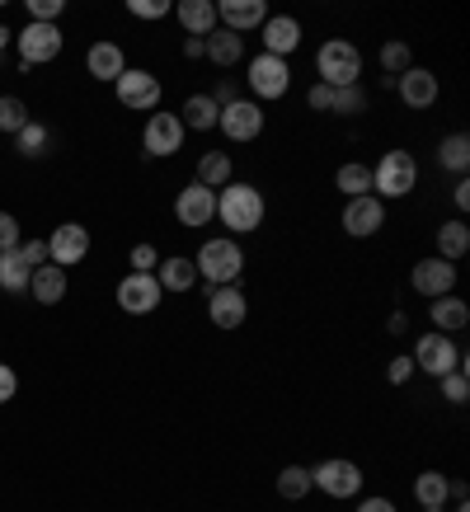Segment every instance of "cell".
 <instances>
[{
  "label": "cell",
  "mask_w": 470,
  "mask_h": 512,
  "mask_svg": "<svg viewBox=\"0 0 470 512\" xmlns=\"http://www.w3.org/2000/svg\"><path fill=\"white\" fill-rule=\"evenodd\" d=\"M85 71H90L94 80H118L127 71L123 47H118V43H94L90 52H85Z\"/></svg>",
  "instance_id": "d4e9b609"
},
{
  "label": "cell",
  "mask_w": 470,
  "mask_h": 512,
  "mask_svg": "<svg viewBox=\"0 0 470 512\" xmlns=\"http://www.w3.org/2000/svg\"><path fill=\"white\" fill-rule=\"evenodd\" d=\"M174 217H179V226H207V221L217 217V193L203 188V184L179 188V198H174Z\"/></svg>",
  "instance_id": "e0dca14e"
},
{
  "label": "cell",
  "mask_w": 470,
  "mask_h": 512,
  "mask_svg": "<svg viewBox=\"0 0 470 512\" xmlns=\"http://www.w3.org/2000/svg\"><path fill=\"white\" fill-rule=\"evenodd\" d=\"M358 512H395V503L376 494V498H367V503H358Z\"/></svg>",
  "instance_id": "c3c4849f"
},
{
  "label": "cell",
  "mask_w": 470,
  "mask_h": 512,
  "mask_svg": "<svg viewBox=\"0 0 470 512\" xmlns=\"http://www.w3.org/2000/svg\"><path fill=\"white\" fill-rule=\"evenodd\" d=\"M203 57L212 66H217V71H226V66H235V62H245V43H240V33H231V29H212L203 38Z\"/></svg>",
  "instance_id": "44dd1931"
},
{
  "label": "cell",
  "mask_w": 470,
  "mask_h": 512,
  "mask_svg": "<svg viewBox=\"0 0 470 512\" xmlns=\"http://www.w3.org/2000/svg\"><path fill=\"white\" fill-rule=\"evenodd\" d=\"M19 254H24L29 268H43L47 264V240H29V245H19Z\"/></svg>",
  "instance_id": "f6af8a7d"
},
{
  "label": "cell",
  "mask_w": 470,
  "mask_h": 512,
  "mask_svg": "<svg viewBox=\"0 0 470 512\" xmlns=\"http://www.w3.org/2000/svg\"><path fill=\"white\" fill-rule=\"evenodd\" d=\"M118 85V104L123 109H146V113H156V104H160V80L151 76V71H137V66H127L123 76L113 80Z\"/></svg>",
  "instance_id": "ba28073f"
},
{
  "label": "cell",
  "mask_w": 470,
  "mask_h": 512,
  "mask_svg": "<svg viewBox=\"0 0 470 512\" xmlns=\"http://www.w3.org/2000/svg\"><path fill=\"white\" fill-rule=\"evenodd\" d=\"M217 19H221V29H231V33L264 29L268 5H264V0H221V5H217Z\"/></svg>",
  "instance_id": "ffe728a7"
},
{
  "label": "cell",
  "mask_w": 470,
  "mask_h": 512,
  "mask_svg": "<svg viewBox=\"0 0 470 512\" xmlns=\"http://www.w3.org/2000/svg\"><path fill=\"white\" fill-rule=\"evenodd\" d=\"M15 151L19 156H43L47 151V127L43 123H24V132L15 137Z\"/></svg>",
  "instance_id": "74e56055"
},
{
  "label": "cell",
  "mask_w": 470,
  "mask_h": 512,
  "mask_svg": "<svg viewBox=\"0 0 470 512\" xmlns=\"http://www.w3.org/2000/svg\"><path fill=\"white\" fill-rule=\"evenodd\" d=\"M414 372H428V376H447V372H456L466 357H461V348L452 343V334H423L419 343H414Z\"/></svg>",
  "instance_id": "5b68a950"
},
{
  "label": "cell",
  "mask_w": 470,
  "mask_h": 512,
  "mask_svg": "<svg viewBox=\"0 0 470 512\" xmlns=\"http://www.w3.org/2000/svg\"><path fill=\"white\" fill-rule=\"evenodd\" d=\"M466 494H470L466 480H452V498H456V503H466Z\"/></svg>",
  "instance_id": "f5cc1de1"
},
{
  "label": "cell",
  "mask_w": 470,
  "mask_h": 512,
  "mask_svg": "<svg viewBox=\"0 0 470 512\" xmlns=\"http://www.w3.org/2000/svg\"><path fill=\"white\" fill-rule=\"evenodd\" d=\"M423 512H447V508H423Z\"/></svg>",
  "instance_id": "9f6ffc18"
},
{
  "label": "cell",
  "mask_w": 470,
  "mask_h": 512,
  "mask_svg": "<svg viewBox=\"0 0 470 512\" xmlns=\"http://www.w3.org/2000/svg\"><path fill=\"white\" fill-rule=\"evenodd\" d=\"M386 329H391V334H405V329H409V315H405V311H395V315H391V325H386Z\"/></svg>",
  "instance_id": "816d5d0a"
},
{
  "label": "cell",
  "mask_w": 470,
  "mask_h": 512,
  "mask_svg": "<svg viewBox=\"0 0 470 512\" xmlns=\"http://www.w3.org/2000/svg\"><path fill=\"white\" fill-rule=\"evenodd\" d=\"M329 113H339V118H358V113H367V90H362V85L334 90L329 94Z\"/></svg>",
  "instance_id": "e575fe53"
},
{
  "label": "cell",
  "mask_w": 470,
  "mask_h": 512,
  "mask_svg": "<svg viewBox=\"0 0 470 512\" xmlns=\"http://www.w3.org/2000/svg\"><path fill=\"white\" fill-rule=\"evenodd\" d=\"M127 259H132V273H156V268H160V254L151 245H137Z\"/></svg>",
  "instance_id": "60d3db41"
},
{
  "label": "cell",
  "mask_w": 470,
  "mask_h": 512,
  "mask_svg": "<svg viewBox=\"0 0 470 512\" xmlns=\"http://www.w3.org/2000/svg\"><path fill=\"white\" fill-rule=\"evenodd\" d=\"M452 202H456V212H466V207H470V184H466V179H456Z\"/></svg>",
  "instance_id": "681fc988"
},
{
  "label": "cell",
  "mask_w": 470,
  "mask_h": 512,
  "mask_svg": "<svg viewBox=\"0 0 470 512\" xmlns=\"http://www.w3.org/2000/svg\"><path fill=\"white\" fill-rule=\"evenodd\" d=\"M62 0H29V15L38 19V24H52V19H62Z\"/></svg>",
  "instance_id": "7bdbcfd3"
},
{
  "label": "cell",
  "mask_w": 470,
  "mask_h": 512,
  "mask_svg": "<svg viewBox=\"0 0 470 512\" xmlns=\"http://www.w3.org/2000/svg\"><path fill=\"white\" fill-rule=\"evenodd\" d=\"M221 118V104L212 99V94H188L184 109H179V123H184V132H212Z\"/></svg>",
  "instance_id": "603a6c76"
},
{
  "label": "cell",
  "mask_w": 470,
  "mask_h": 512,
  "mask_svg": "<svg viewBox=\"0 0 470 512\" xmlns=\"http://www.w3.org/2000/svg\"><path fill=\"white\" fill-rule=\"evenodd\" d=\"M29 292H33V301H38V306H57V301L66 296V268H57V264L33 268Z\"/></svg>",
  "instance_id": "484cf974"
},
{
  "label": "cell",
  "mask_w": 470,
  "mask_h": 512,
  "mask_svg": "<svg viewBox=\"0 0 470 512\" xmlns=\"http://www.w3.org/2000/svg\"><path fill=\"white\" fill-rule=\"evenodd\" d=\"M15 390H19L15 367H5V362H0V404H10V400H15Z\"/></svg>",
  "instance_id": "bcb514c9"
},
{
  "label": "cell",
  "mask_w": 470,
  "mask_h": 512,
  "mask_svg": "<svg viewBox=\"0 0 470 512\" xmlns=\"http://www.w3.org/2000/svg\"><path fill=\"white\" fill-rule=\"evenodd\" d=\"M193 184L212 188V193H217V188H226V184H231V156H226V151H207V156L198 160V179H193Z\"/></svg>",
  "instance_id": "1f68e13d"
},
{
  "label": "cell",
  "mask_w": 470,
  "mask_h": 512,
  "mask_svg": "<svg viewBox=\"0 0 470 512\" xmlns=\"http://www.w3.org/2000/svg\"><path fill=\"white\" fill-rule=\"evenodd\" d=\"M57 52H62V29L57 24H29V29L19 33V66L24 71L52 62Z\"/></svg>",
  "instance_id": "9c48e42d"
},
{
  "label": "cell",
  "mask_w": 470,
  "mask_h": 512,
  "mask_svg": "<svg viewBox=\"0 0 470 512\" xmlns=\"http://www.w3.org/2000/svg\"><path fill=\"white\" fill-rule=\"evenodd\" d=\"M419 184V160L409 151H386L372 170V193L376 198H405Z\"/></svg>",
  "instance_id": "277c9868"
},
{
  "label": "cell",
  "mask_w": 470,
  "mask_h": 512,
  "mask_svg": "<svg viewBox=\"0 0 470 512\" xmlns=\"http://www.w3.org/2000/svg\"><path fill=\"white\" fill-rule=\"evenodd\" d=\"M85 254H90V231H85V226H76V221L57 226V231H52V240H47V259H52L57 268H76Z\"/></svg>",
  "instance_id": "9a60e30c"
},
{
  "label": "cell",
  "mask_w": 470,
  "mask_h": 512,
  "mask_svg": "<svg viewBox=\"0 0 470 512\" xmlns=\"http://www.w3.org/2000/svg\"><path fill=\"white\" fill-rule=\"evenodd\" d=\"M184 57L188 62H198V57H203V38H184Z\"/></svg>",
  "instance_id": "f907efd6"
},
{
  "label": "cell",
  "mask_w": 470,
  "mask_h": 512,
  "mask_svg": "<svg viewBox=\"0 0 470 512\" xmlns=\"http://www.w3.org/2000/svg\"><path fill=\"white\" fill-rule=\"evenodd\" d=\"M311 484L325 489L329 498H358L362 494V470L353 466V461H344V456H334V461L311 470Z\"/></svg>",
  "instance_id": "52a82bcc"
},
{
  "label": "cell",
  "mask_w": 470,
  "mask_h": 512,
  "mask_svg": "<svg viewBox=\"0 0 470 512\" xmlns=\"http://www.w3.org/2000/svg\"><path fill=\"white\" fill-rule=\"evenodd\" d=\"M217 217L226 221V231L245 235V231H259L264 226V193L254 184H226L217 193Z\"/></svg>",
  "instance_id": "6da1fadb"
},
{
  "label": "cell",
  "mask_w": 470,
  "mask_h": 512,
  "mask_svg": "<svg viewBox=\"0 0 470 512\" xmlns=\"http://www.w3.org/2000/svg\"><path fill=\"white\" fill-rule=\"evenodd\" d=\"M414 498H419L423 508H447V498H452V480H447L442 470H423L419 480H414Z\"/></svg>",
  "instance_id": "f1b7e54d"
},
{
  "label": "cell",
  "mask_w": 470,
  "mask_h": 512,
  "mask_svg": "<svg viewBox=\"0 0 470 512\" xmlns=\"http://www.w3.org/2000/svg\"><path fill=\"white\" fill-rule=\"evenodd\" d=\"M193 268H198V278H207L212 287H226V282H235L240 273H245V249L235 245V240H207L203 249H198V259H193Z\"/></svg>",
  "instance_id": "3957f363"
},
{
  "label": "cell",
  "mask_w": 470,
  "mask_h": 512,
  "mask_svg": "<svg viewBox=\"0 0 470 512\" xmlns=\"http://www.w3.org/2000/svg\"><path fill=\"white\" fill-rule=\"evenodd\" d=\"M409 287L419 296H428V301H438V296H452L456 287V264H447V259H419L414 264V273H409Z\"/></svg>",
  "instance_id": "8fae6325"
},
{
  "label": "cell",
  "mask_w": 470,
  "mask_h": 512,
  "mask_svg": "<svg viewBox=\"0 0 470 512\" xmlns=\"http://www.w3.org/2000/svg\"><path fill=\"white\" fill-rule=\"evenodd\" d=\"M29 123V109H24V99H0V132L5 137H19Z\"/></svg>",
  "instance_id": "8d00e7d4"
},
{
  "label": "cell",
  "mask_w": 470,
  "mask_h": 512,
  "mask_svg": "<svg viewBox=\"0 0 470 512\" xmlns=\"http://www.w3.org/2000/svg\"><path fill=\"white\" fill-rule=\"evenodd\" d=\"M24 245V231H19V221L10 212H0V249H19Z\"/></svg>",
  "instance_id": "b9f144b4"
},
{
  "label": "cell",
  "mask_w": 470,
  "mask_h": 512,
  "mask_svg": "<svg viewBox=\"0 0 470 512\" xmlns=\"http://www.w3.org/2000/svg\"><path fill=\"white\" fill-rule=\"evenodd\" d=\"M428 315H433L438 334H456V329L470 325V306L461 296H438V301H428Z\"/></svg>",
  "instance_id": "4316f807"
},
{
  "label": "cell",
  "mask_w": 470,
  "mask_h": 512,
  "mask_svg": "<svg viewBox=\"0 0 470 512\" xmlns=\"http://www.w3.org/2000/svg\"><path fill=\"white\" fill-rule=\"evenodd\" d=\"M329 94H334V90H329V85H320V80H315V85H311V94H306V104H311L315 113H329Z\"/></svg>",
  "instance_id": "7dc6e473"
},
{
  "label": "cell",
  "mask_w": 470,
  "mask_h": 512,
  "mask_svg": "<svg viewBox=\"0 0 470 512\" xmlns=\"http://www.w3.org/2000/svg\"><path fill=\"white\" fill-rule=\"evenodd\" d=\"M438 386H442V400H447V404H466V400H470V376H466V362H461L456 372L438 376Z\"/></svg>",
  "instance_id": "d590c367"
},
{
  "label": "cell",
  "mask_w": 470,
  "mask_h": 512,
  "mask_svg": "<svg viewBox=\"0 0 470 512\" xmlns=\"http://www.w3.org/2000/svg\"><path fill=\"white\" fill-rule=\"evenodd\" d=\"M315 484H311V470L306 466H282L278 470V494L287 498V503H297V498H306Z\"/></svg>",
  "instance_id": "836d02e7"
},
{
  "label": "cell",
  "mask_w": 470,
  "mask_h": 512,
  "mask_svg": "<svg viewBox=\"0 0 470 512\" xmlns=\"http://www.w3.org/2000/svg\"><path fill=\"white\" fill-rule=\"evenodd\" d=\"M466 249H470V226H466V221H442V226H438V259L456 264Z\"/></svg>",
  "instance_id": "4dcf8cb0"
},
{
  "label": "cell",
  "mask_w": 470,
  "mask_h": 512,
  "mask_svg": "<svg viewBox=\"0 0 470 512\" xmlns=\"http://www.w3.org/2000/svg\"><path fill=\"white\" fill-rule=\"evenodd\" d=\"M287 85H292V66L282 62V57L259 52V57L250 62V90L259 94V99H282Z\"/></svg>",
  "instance_id": "5bb4252c"
},
{
  "label": "cell",
  "mask_w": 470,
  "mask_h": 512,
  "mask_svg": "<svg viewBox=\"0 0 470 512\" xmlns=\"http://www.w3.org/2000/svg\"><path fill=\"white\" fill-rule=\"evenodd\" d=\"M170 15H179L188 38H207V33L217 29V5L212 0H179Z\"/></svg>",
  "instance_id": "7402d4cb"
},
{
  "label": "cell",
  "mask_w": 470,
  "mask_h": 512,
  "mask_svg": "<svg viewBox=\"0 0 470 512\" xmlns=\"http://www.w3.org/2000/svg\"><path fill=\"white\" fill-rule=\"evenodd\" d=\"M259 33H264V52L268 57H282V62L301 47V24L292 15H268Z\"/></svg>",
  "instance_id": "d6986e66"
},
{
  "label": "cell",
  "mask_w": 470,
  "mask_h": 512,
  "mask_svg": "<svg viewBox=\"0 0 470 512\" xmlns=\"http://www.w3.org/2000/svg\"><path fill=\"white\" fill-rule=\"evenodd\" d=\"M409 376H414V357H391V367H386V381H391V386H405Z\"/></svg>",
  "instance_id": "ee69618b"
},
{
  "label": "cell",
  "mask_w": 470,
  "mask_h": 512,
  "mask_svg": "<svg viewBox=\"0 0 470 512\" xmlns=\"http://www.w3.org/2000/svg\"><path fill=\"white\" fill-rule=\"evenodd\" d=\"M334 184L344 188L348 198H362V193H372V170H367L362 160H348V165H339Z\"/></svg>",
  "instance_id": "d6a6232c"
},
{
  "label": "cell",
  "mask_w": 470,
  "mask_h": 512,
  "mask_svg": "<svg viewBox=\"0 0 470 512\" xmlns=\"http://www.w3.org/2000/svg\"><path fill=\"white\" fill-rule=\"evenodd\" d=\"M160 282L156 273H127L123 282H118V306H123L127 315H151L160 306Z\"/></svg>",
  "instance_id": "4fadbf2b"
},
{
  "label": "cell",
  "mask_w": 470,
  "mask_h": 512,
  "mask_svg": "<svg viewBox=\"0 0 470 512\" xmlns=\"http://www.w3.org/2000/svg\"><path fill=\"white\" fill-rule=\"evenodd\" d=\"M438 165H442L447 174H456V179H466V170H470V137H466V132H452V137H442Z\"/></svg>",
  "instance_id": "83f0119b"
},
{
  "label": "cell",
  "mask_w": 470,
  "mask_h": 512,
  "mask_svg": "<svg viewBox=\"0 0 470 512\" xmlns=\"http://www.w3.org/2000/svg\"><path fill=\"white\" fill-rule=\"evenodd\" d=\"M409 62H414V57H409V47L405 43H386L381 47V66H386V76H405L409 71Z\"/></svg>",
  "instance_id": "f35d334b"
},
{
  "label": "cell",
  "mask_w": 470,
  "mask_h": 512,
  "mask_svg": "<svg viewBox=\"0 0 470 512\" xmlns=\"http://www.w3.org/2000/svg\"><path fill=\"white\" fill-rule=\"evenodd\" d=\"M127 10H132L137 19H165V15L174 10V5H170V0H132Z\"/></svg>",
  "instance_id": "ab89813d"
},
{
  "label": "cell",
  "mask_w": 470,
  "mask_h": 512,
  "mask_svg": "<svg viewBox=\"0 0 470 512\" xmlns=\"http://www.w3.org/2000/svg\"><path fill=\"white\" fill-rule=\"evenodd\" d=\"M179 146H184V123H179V113L156 109L151 113V123H146V132H141V151L165 160V156H174Z\"/></svg>",
  "instance_id": "8992f818"
},
{
  "label": "cell",
  "mask_w": 470,
  "mask_h": 512,
  "mask_svg": "<svg viewBox=\"0 0 470 512\" xmlns=\"http://www.w3.org/2000/svg\"><path fill=\"white\" fill-rule=\"evenodd\" d=\"M29 278L33 268L24 264V254L19 249H0V287L5 292H29Z\"/></svg>",
  "instance_id": "f546056e"
},
{
  "label": "cell",
  "mask_w": 470,
  "mask_h": 512,
  "mask_svg": "<svg viewBox=\"0 0 470 512\" xmlns=\"http://www.w3.org/2000/svg\"><path fill=\"white\" fill-rule=\"evenodd\" d=\"M5 47H10V29H5V24H0V52H5Z\"/></svg>",
  "instance_id": "db71d44e"
},
{
  "label": "cell",
  "mask_w": 470,
  "mask_h": 512,
  "mask_svg": "<svg viewBox=\"0 0 470 512\" xmlns=\"http://www.w3.org/2000/svg\"><path fill=\"white\" fill-rule=\"evenodd\" d=\"M217 127H221V137H231V141H254L264 132V109L254 99H235V104L221 109Z\"/></svg>",
  "instance_id": "7c38bea8"
},
{
  "label": "cell",
  "mask_w": 470,
  "mask_h": 512,
  "mask_svg": "<svg viewBox=\"0 0 470 512\" xmlns=\"http://www.w3.org/2000/svg\"><path fill=\"white\" fill-rule=\"evenodd\" d=\"M207 315H212V325L217 329H240L245 325V315H250V301L245 292L226 282V287H207Z\"/></svg>",
  "instance_id": "30bf717a"
},
{
  "label": "cell",
  "mask_w": 470,
  "mask_h": 512,
  "mask_svg": "<svg viewBox=\"0 0 470 512\" xmlns=\"http://www.w3.org/2000/svg\"><path fill=\"white\" fill-rule=\"evenodd\" d=\"M315 71H320V85L329 90H348L362 80V52L348 38H329L320 52H315Z\"/></svg>",
  "instance_id": "7a4b0ae2"
},
{
  "label": "cell",
  "mask_w": 470,
  "mask_h": 512,
  "mask_svg": "<svg viewBox=\"0 0 470 512\" xmlns=\"http://www.w3.org/2000/svg\"><path fill=\"white\" fill-rule=\"evenodd\" d=\"M156 282H160V292H193L198 287V268H193V259L170 254V259H160Z\"/></svg>",
  "instance_id": "cb8c5ba5"
},
{
  "label": "cell",
  "mask_w": 470,
  "mask_h": 512,
  "mask_svg": "<svg viewBox=\"0 0 470 512\" xmlns=\"http://www.w3.org/2000/svg\"><path fill=\"white\" fill-rule=\"evenodd\" d=\"M395 94L405 99L409 109H433L438 104V76L428 66H409L405 76H395Z\"/></svg>",
  "instance_id": "ac0fdd59"
},
{
  "label": "cell",
  "mask_w": 470,
  "mask_h": 512,
  "mask_svg": "<svg viewBox=\"0 0 470 512\" xmlns=\"http://www.w3.org/2000/svg\"><path fill=\"white\" fill-rule=\"evenodd\" d=\"M456 512H470V503H456Z\"/></svg>",
  "instance_id": "11a10c76"
},
{
  "label": "cell",
  "mask_w": 470,
  "mask_h": 512,
  "mask_svg": "<svg viewBox=\"0 0 470 512\" xmlns=\"http://www.w3.org/2000/svg\"><path fill=\"white\" fill-rule=\"evenodd\" d=\"M381 226H386V202L376 198V193L348 198V207H344V231H348V235L367 240V235H376Z\"/></svg>",
  "instance_id": "2e32d148"
}]
</instances>
